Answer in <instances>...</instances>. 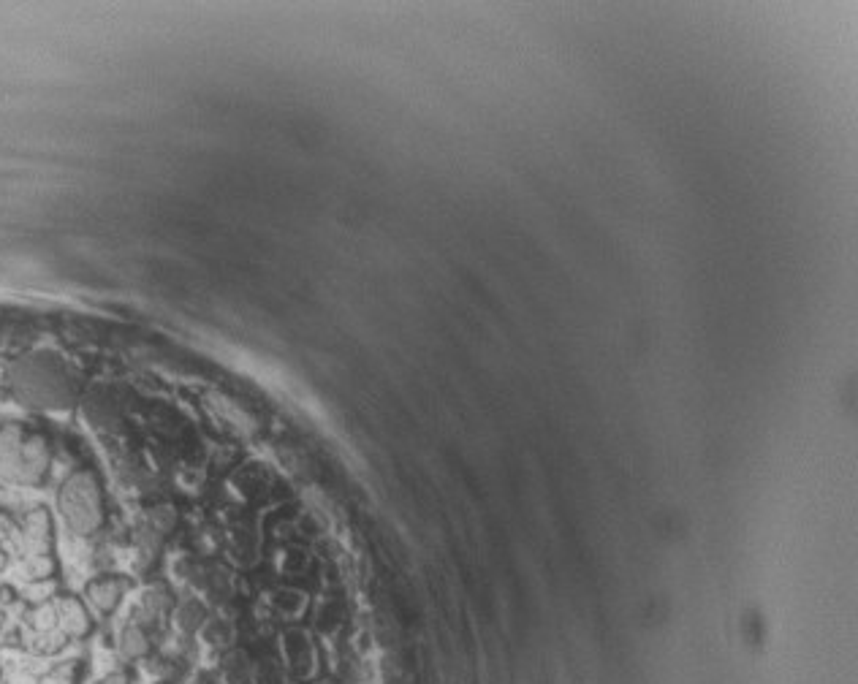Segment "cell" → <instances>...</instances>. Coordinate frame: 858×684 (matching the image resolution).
<instances>
[{
  "instance_id": "6da1fadb",
  "label": "cell",
  "mask_w": 858,
  "mask_h": 684,
  "mask_svg": "<svg viewBox=\"0 0 858 684\" xmlns=\"http://www.w3.org/2000/svg\"><path fill=\"white\" fill-rule=\"evenodd\" d=\"M6 389L22 408L63 413L77 405L79 375L66 356L49 348L28 351L6 367Z\"/></svg>"
},
{
  "instance_id": "7a4b0ae2",
  "label": "cell",
  "mask_w": 858,
  "mask_h": 684,
  "mask_svg": "<svg viewBox=\"0 0 858 684\" xmlns=\"http://www.w3.org/2000/svg\"><path fill=\"white\" fill-rule=\"evenodd\" d=\"M49 470L52 448L47 437L20 421L0 427V486L36 489L47 481Z\"/></svg>"
},
{
  "instance_id": "3957f363",
  "label": "cell",
  "mask_w": 858,
  "mask_h": 684,
  "mask_svg": "<svg viewBox=\"0 0 858 684\" xmlns=\"http://www.w3.org/2000/svg\"><path fill=\"white\" fill-rule=\"evenodd\" d=\"M58 513L77 538H93L106 524V492L93 470H74L58 489Z\"/></svg>"
},
{
  "instance_id": "277c9868",
  "label": "cell",
  "mask_w": 858,
  "mask_h": 684,
  "mask_svg": "<svg viewBox=\"0 0 858 684\" xmlns=\"http://www.w3.org/2000/svg\"><path fill=\"white\" fill-rule=\"evenodd\" d=\"M20 554L28 579H49L55 573V527L47 508H33L22 519Z\"/></svg>"
},
{
  "instance_id": "5b68a950",
  "label": "cell",
  "mask_w": 858,
  "mask_h": 684,
  "mask_svg": "<svg viewBox=\"0 0 858 684\" xmlns=\"http://www.w3.org/2000/svg\"><path fill=\"white\" fill-rule=\"evenodd\" d=\"M131 589V581L120 576V573H104V576H96V579L87 581L85 587V600L87 606L93 608L101 617H109L115 614L117 606L123 603L125 592Z\"/></svg>"
},
{
  "instance_id": "8992f818",
  "label": "cell",
  "mask_w": 858,
  "mask_h": 684,
  "mask_svg": "<svg viewBox=\"0 0 858 684\" xmlns=\"http://www.w3.org/2000/svg\"><path fill=\"white\" fill-rule=\"evenodd\" d=\"M55 617L58 630L68 641H85L93 633V614L85 600L77 595H60L55 598Z\"/></svg>"
},
{
  "instance_id": "52a82bcc",
  "label": "cell",
  "mask_w": 858,
  "mask_h": 684,
  "mask_svg": "<svg viewBox=\"0 0 858 684\" xmlns=\"http://www.w3.org/2000/svg\"><path fill=\"white\" fill-rule=\"evenodd\" d=\"M153 652V641H150V633L142 622H128V625L120 630V638H117V655L123 657L125 663H136V660H144V657Z\"/></svg>"
},
{
  "instance_id": "ba28073f",
  "label": "cell",
  "mask_w": 858,
  "mask_h": 684,
  "mask_svg": "<svg viewBox=\"0 0 858 684\" xmlns=\"http://www.w3.org/2000/svg\"><path fill=\"white\" fill-rule=\"evenodd\" d=\"M174 611V595L166 587H150L142 595V614L147 617V622H158V619H166ZM144 622V627H147Z\"/></svg>"
},
{
  "instance_id": "9c48e42d",
  "label": "cell",
  "mask_w": 858,
  "mask_h": 684,
  "mask_svg": "<svg viewBox=\"0 0 858 684\" xmlns=\"http://www.w3.org/2000/svg\"><path fill=\"white\" fill-rule=\"evenodd\" d=\"M85 674L82 660H63V663L52 665L47 674L39 676V684H79Z\"/></svg>"
},
{
  "instance_id": "30bf717a",
  "label": "cell",
  "mask_w": 858,
  "mask_h": 684,
  "mask_svg": "<svg viewBox=\"0 0 858 684\" xmlns=\"http://www.w3.org/2000/svg\"><path fill=\"white\" fill-rule=\"evenodd\" d=\"M174 617H177V627H180L182 633H196V630L204 625V608H201L196 600L188 598L177 606Z\"/></svg>"
},
{
  "instance_id": "8fae6325",
  "label": "cell",
  "mask_w": 858,
  "mask_h": 684,
  "mask_svg": "<svg viewBox=\"0 0 858 684\" xmlns=\"http://www.w3.org/2000/svg\"><path fill=\"white\" fill-rule=\"evenodd\" d=\"M11 532H14V522H11L9 516H6V513L0 511V546H3V543L9 541V535ZM3 551V549H0Z\"/></svg>"
},
{
  "instance_id": "7c38bea8",
  "label": "cell",
  "mask_w": 858,
  "mask_h": 684,
  "mask_svg": "<svg viewBox=\"0 0 858 684\" xmlns=\"http://www.w3.org/2000/svg\"><path fill=\"white\" fill-rule=\"evenodd\" d=\"M96 684H131V676L125 674V671H112V674H106L104 679H98Z\"/></svg>"
}]
</instances>
